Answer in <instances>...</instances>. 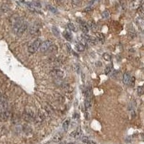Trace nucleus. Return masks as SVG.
Here are the masks:
<instances>
[{"label":"nucleus","mask_w":144,"mask_h":144,"mask_svg":"<svg viewBox=\"0 0 144 144\" xmlns=\"http://www.w3.org/2000/svg\"><path fill=\"white\" fill-rule=\"evenodd\" d=\"M25 120L27 121H32L35 119V112L31 107H27L24 114Z\"/></svg>","instance_id":"nucleus-1"},{"label":"nucleus","mask_w":144,"mask_h":144,"mask_svg":"<svg viewBox=\"0 0 144 144\" xmlns=\"http://www.w3.org/2000/svg\"><path fill=\"white\" fill-rule=\"evenodd\" d=\"M41 40L40 39H37L36 40H35L32 43H31L29 47H28V51L30 54H35L37 50L39 49V47L41 44Z\"/></svg>","instance_id":"nucleus-2"},{"label":"nucleus","mask_w":144,"mask_h":144,"mask_svg":"<svg viewBox=\"0 0 144 144\" xmlns=\"http://www.w3.org/2000/svg\"><path fill=\"white\" fill-rule=\"evenodd\" d=\"M52 45H53V42L51 40H46L44 42L41 43L39 47V50L40 51V52H45L48 51Z\"/></svg>","instance_id":"nucleus-3"},{"label":"nucleus","mask_w":144,"mask_h":144,"mask_svg":"<svg viewBox=\"0 0 144 144\" xmlns=\"http://www.w3.org/2000/svg\"><path fill=\"white\" fill-rule=\"evenodd\" d=\"M10 112L5 110H0V121L1 122H6L8 120V119L10 118Z\"/></svg>","instance_id":"nucleus-4"},{"label":"nucleus","mask_w":144,"mask_h":144,"mask_svg":"<svg viewBox=\"0 0 144 144\" xmlns=\"http://www.w3.org/2000/svg\"><path fill=\"white\" fill-rule=\"evenodd\" d=\"M51 74L57 79H62L64 76V72L61 69H54L51 72Z\"/></svg>","instance_id":"nucleus-5"},{"label":"nucleus","mask_w":144,"mask_h":144,"mask_svg":"<svg viewBox=\"0 0 144 144\" xmlns=\"http://www.w3.org/2000/svg\"><path fill=\"white\" fill-rule=\"evenodd\" d=\"M79 20V23L80 24V28L81 30H82V32H84V34H87V32H89V27L88 25L85 21H83L81 20Z\"/></svg>","instance_id":"nucleus-6"},{"label":"nucleus","mask_w":144,"mask_h":144,"mask_svg":"<svg viewBox=\"0 0 144 144\" xmlns=\"http://www.w3.org/2000/svg\"><path fill=\"white\" fill-rule=\"evenodd\" d=\"M142 5H143V0H133L130 3V8L134 9V10H137Z\"/></svg>","instance_id":"nucleus-7"},{"label":"nucleus","mask_w":144,"mask_h":144,"mask_svg":"<svg viewBox=\"0 0 144 144\" xmlns=\"http://www.w3.org/2000/svg\"><path fill=\"white\" fill-rule=\"evenodd\" d=\"M81 135H82V131H81V127H78V128H76V130L73 131L70 134V135H71V137L74 138H80L81 136Z\"/></svg>","instance_id":"nucleus-8"},{"label":"nucleus","mask_w":144,"mask_h":144,"mask_svg":"<svg viewBox=\"0 0 144 144\" xmlns=\"http://www.w3.org/2000/svg\"><path fill=\"white\" fill-rule=\"evenodd\" d=\"M40 31V26L38 25H33L29 28V32L31 35H37Z\"/></svg>","instance_id":"nucleus-9"},{"label":"nucleus","mask_w":144,"mask_h":144,"mask_svg":"<svg viewBox=\"0 0 144 144\" xmlns=\"http://www.w3.org/2000/svg\"><path fill=\"white\" fill-rule=\"evenodd\" d=\"M27 27H28L27 24L25 22H24L22 24L21 26L19 27V29L17 30V31L16 33L17 35H20L22 34H23L24 32H25V30L27 29Z\"/></svg>","instance_id":"nucleus-10"},{"label":"nucleus","mask_w":144,"mask_h":144,"mask_svg":"<svg viewBox=\"0 0 144 144\" xmlns=\"http://www.w3.org/2000/svg\"><path fill=\"white\" fill-rule=\"evenodd\" d=\"M136 23L138 25V27L141 29V30H143V17L138 16L136 18Z\"/></svg>","instance_id":"nucleus-11"},{"label":"nucleus","mask_w":144,"mask_h":144,"mask_svg":"<svg viewBox=\"0 0 144 144\" xmlns=\"http://www.w3.org/2000/svg\"><path fill=\"white\" fill-rule=\"evenodd\" d=\"M130 75L129 73L128 72H125L124 75H123V83L125 84H129V82H130Z\"/></svg>","instance_id":"nucleus-12"},{"label":"nucleus","mask_w":144,"mask_h":144,"mask_svg":"<svg viewBox=\"0 0 144 144\" xmlns=\"http://www.w3.org/2000/svg\"><path fill=\"white\" fill-rule=\"evenodd\" d=\"M63 138V135L61 133H58L57 134H56L53 138V141L56 142V143H59L60 141H61V140Z\"/></svg>","instance_id":"nucleus-13"},{"label":"nucleus","mask_w":144,"mask_h":144,"mask_svg":"<svg viewBox=\"0 0 144 144\" xmlns=\"http://www.w3.org/2000/svg\"><path fill=\"white\" fill-rule=\"evenodd\" d=\"M63 35L64 37L69 41H71L72 40V38H73V35L71 34V32H70L69 31H64L63 32Z\"/></svg>","instance_id":"nucleus-14"},{"label":"nucleus","mask_w":144,"mask_h":144,"mask_svg":"<svg viewBox=\"0 0 144 144\" xmlns=\"http://www.w3.org/2000/svg\"><path fill=\"white\" fill-rule=\"evenodd\" d=\"M69 124H70L69 119L66 120L64 123H63L62 127H63V129H64L65 131H67V130H68V129H69Z\"/></svg>","instance_id":"nucleus-15"},{"label":"nucleus","mask_w":144,"mask_h":144,"mask_svg":"<svg viewBox=\"0 0 144 144\" xmlns=\"http://www.w3.org/2000/svg\"><path fill=\"white\" fill-rule=\"evenodd\" d=\"M87 25H88V27H89V28H90L92 31H94V32H95V31H96L97 25H96V24H95L94 22L93 21L89 22V23H88Z\"/></svg>","instance_id":"nucleus-16"},{"label":"nucleus","mask_w":144,"mask_h":144,"mask_svg":"<svg viewBox=\"0 0 144 144\" xmlns=\"http://www.w3.org/2000/svg\"><path fill=\"white\" fill-rule=\"evenodd\" d=\"M97 40L99 42H100L101 43H104L105 40V37L103 34L102 33H97Z\"/></svg>","instance_id":"nucleus-17"},{"label":"nucleus","mask_w":144,"mask_h":144,"mask_svg":"<svg viewBox=\"0 0 144 144\" xmlns=\"http://www.w3.org/2000/svg\"><path fill=\"white\" fill-rule=\"evenodd\" d=\"M112 72V65H108L106 66L105 69V74L106 75L110 74Z\"/></svg>","instance_id":"nucleus-18"},{"label":"nucleus","mask_w":144,"mask_h":144,"mask_svg":"<svg viewBox=\"0 0 144 144\" xmlns=\"http://www.w3.org/2000/svg\"><path fill=\"white\" fill-rule=\"evenodd\" d=\"M76 50H77L78 51H79V52H83V51L85 50L84 45L83 44H81V43H78V44H76Z\"/></svg>","instance_id":"nucleus-19"},{"label":"nucleus","mask_w":144,"mask_h":144,"mask_svg":"<svg viewBox=\"0 0 144 144\" xmlns=\"http://www.w3.org/2000/svg\"><path fill=\"white\" fill-rule=\"evenodd\" d=\"M84 104H85L86 109H89L91 107V98H86Z\"/></svg>","instance_id":"nucleus-20"},{"label":"nucleus","mask_w":144,"mask_h":144,"mask_svg":"<svg viewBox=\"0 0 144 144\" xmlns=\"http://www.w3.org/2000/svg\"><path fill=\"white\" fill-rule=\"evenodd\" d=\"M52 32L54 33V35H55V36H56V37H59V35H60V33H59V30H58V28L56 27H55V26H54V27H52Z\"/></svg>","instance_id":"nucleus-21"},{"label":"nucleus","mask_w":144,"mask_h":144,"mask_svg":"<svg viewBox=\"0 0 144 144\" xmlns=\"http://www.w3.org/2000/svg\"><path fill=\"white\" fill-rule=\"evenodd\" d=\"M68 28L69 29V30H71V31H76V26L73 23H69L68 24Z\"/></svg>","instance_id":"nucleus-22"},{"label":"nucleus","mask_w":144,"mask_h":144,"mask_svg":"<svg viewBox=\"0 0 144 144\" xmlns=\"http://www.w3.org/2000/svg\"><path fill=\"white\" fill-rule=\"evenodd\" d=\"M103 58L105 60H106L107 61H111V55L110 54H103Z\"/></svg>","instance_id":"nucleus-23"},{"label":"nucleus","mask_w":144,"mask_h":144,"mask_svg":"<svg viewBox=\"0 0 144 144\" xmlns=\"http://www.w3.org/2000/svg\"><path fill=\"white\" fill-rule=\"evenodd\" d=\"M91 91L90 88H88L86 90V98H91Z\"/></svg>","instance_id":"nucleus-24"},{"label":"nucleus","mask_w":144,"mask_h":144,"mask_svg":"<svg viewBox=\"0 0 144 144\" xmlns=\"http://www.w3.org/2000/svg\"><path fill=\"white\" fill-rule=\"evenodd\" d=\"M138 95H140V96L143 94V86H138Z\"/></svg>","instance_id":"nucleus-25"},{"label":"nucleus","mask_w":144,"mask_h":144,"mask_svg":"<svg viewBox=\"0 0 144 144\" xmlns=\"http://www.w3.org/2000/svg\"><path fill=\"white\" fill-rule=\"evenodd\" d=\"M2 11H3V12H7V11L10 10V8H9V7L7 5H3L2 6Z\"/></svg>","instance_id":"nucleus-26"},{"label":"nucleus","mask_w":144,"mask_h":144,"mask_svg":"<svg viewBox=\"0 0 144 144\" xmlns=\"http://www.w3.org/2000/svg\"><path fill=\"white\" fill-rule=\"evenodd\" d=\"M109 16H110V14H109L108 11H105V12H102V17L103 18H108Z\"/></svg>","instance_id":"nucleus-27"},{"label":"nucleus","mask_w":144,"mask_h":144,"mask_svg":"<svg viewBox=\"0 0 144 144\" xmlns=\"http://www.w3.org/2000/svg\"><path fill=\"white\" fill-rule=\"evenodd\" d=\"M62 88H63L65 91H68L70 89V85L69 84H63Z\"/></svg>","instance_id":"nucleus-28"},{"label":"nucleus","mask_w":144,"mask_h":144,"mask_svg":"<svg viewBox=\"0 0 144 144\" xmlns=\"http://www.w3.org/2000/svg\"><path fill=\"white\" fill-rule=\"evenodd\" d=\"M79 2L80 0H71V2H72V5L74 6H77L79 4Z\"/></svg>","instance_id":"nucleus-29"},{"label":"nucleus","mask_w":144,"mask_h":144,"mask_svg":"<svg viewBox=\"0 0 144 144\" xmlns=\"http://www.w3.org/2000/svg\"><path fill=\"white\" fill-rule=\"evenodd\" d=\"M135 77H132V78H130V82H129V84H130V85L131 86H134V84H135Z\"/></svg>","instance_id":"nucleus-30"},{"label":"nucleus","mask_w":144,"mask_h":144,"mask_svg":"<svg viewBox=\"0 0 144 144\" xmlns=\"http://www.w3.org/2000/svg\"><path fill=\"white\" fill-rule=\"evenodd\" d=\"M48 8L50 9V10L51 11V12H56V9L53 7H51V6H48Z\"/></svg>","instance_id":"nucleus-31"},{"label":"nucleus","mask_w":144,"mask_h":144,"mask_svg":"<svg viewBox=\"0 0 144 144\" xmlns=\"http://www.w3.org/2000/svg\"><path fill=\"white\" fill-rule=\"evenodd\" d=\"M91 10H92V8H91V7H86V9H84V11L87 12H90V11H91Z\"/></svg>","instance_id":"nucleus-32"},{"label":"nucleus","mask_w":144,"mask_h":144,"mask_svg":"<svg viewBox=\"0 0 144 144\" xmlns=\"http://www.w3.org/2000/svg\"><path fill=\"white\" fill-rule=\"evenodd\" d=\"M88 140H89V138H88L87 137H84V138H82V141H83L84 143H85L88 141Z\"/></svg>","instance_id":"nucleus-33"},{"label":"nucleus","mask_w":144,"mask_h":144,"mask_svg":"<svg viewBox=\"0 0 144 144\" xmlns=\"http://www.w3.org/2000/svg\"><path fill=\"white\" fill-rule=\"evenodd\" d=\"M86 143V144H96V143H95L94 141H93V140H88Z\"/></svg>","instance_id":"nucleus-34"},{"label":"nucleus","mask_w":144,"mask_h":144,"mask_svg":"<svg viewBox=\"0 0 144 144\" xmlns=\"http://www.w3.org/2000/svg\"><path fill=\"white\" fill-rule=\"evenodd\" d=\"M64 0H56V2H57V3H59V4H61V3H63L64 2Z\"/></svg>","instance_id":"nucleus-35"},{"label":"nucleus","mask_w":144,"mask_h":144,"mask_svg":"<svg viewBox=\"0 0 144 144\" xmlns=\"http://www.w3.org/2000/svg\"><path fill=\"white\" fill-rule=\"evenodd\" d=\"M64 144H75V143H73V142H70V143H66V142H65V143Z\"/></svg>","instance_id":"nucleus-36"}]
</instances>
